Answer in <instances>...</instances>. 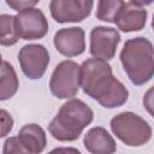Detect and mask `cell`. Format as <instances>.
I'll list each match as a JSON object with an SVG mask.
<instances>
[{
    "instance_id": "obj_1",
    "label": "cell",
    "mask_w": 154,
    "mask_h": 154,
    "mask_svg": "<svg viewBox=\"0 0 154 154\" xmlns=\"http://www.w3.org/2000/svg\"><path fill=\"white\" fill-rule=\"evenodd\" d=\"M79 87L105 108H116L128 101L129 90L113 76L107 60L90 58L79 66Z\"/></svg>"
},
{
    "instance_id": "obj_2",
    "label": "cell",
    "mask_w": 154,
    "mask_h": 154,
    "mask_svg": "<svg viewBox=\"0 0 154 154\" xmlns=\"http://www.w3.org/2000/svg\"><path fill=\"white\" fill-rule=\"evenodd\" d=\"M93 118V109L84 101L71 97L61 105L57 116L51 120L48 131L53 138L60 142H72L81 136Z\"/></svg>"
},
{
    "instance_id": "obj_3",
    "label": "cell",
    "mask_w": 154,
    "mask_h": 154,
    "mask_svg": "<svg viewBox=\"0 0 154 154\" xmlns=\"http://www.w3.org/2000/svg\"><path fill=\"white\" fill-rule=\"evenodd\" d=\"M154 54L150 40L138 36L125 41L120 52V63L135 85L149 82L154 73Z\"/></svg>"
},
{
    "instance_id": "obj_4",
    "label": "cell",
    "mask_w": 154,
    "mask_h": 154,
    "mask_svg": "<svg viewBox=\"0 0 154 154\" xmlns=\"http://www.w3.org/2000/svg\"><path fill=\"white\" fill-rule=\"evenodd\" d=\"M109 126L116 137L129 147H141L152 138L149 123L134 112H122L114 116Z\"/></svg>"
},
{
    "instance_id": "obj_5",
    "label": "cell",
    "mask_w": 154,
    "mask_h": 154,
    "mask_svg": "<svg viewBox=\"0 0 154 154\" xmlns=\"http://www.w3.org/2000/svg\"><path fill=\"white\" fill-rule=\"evenodd\" d=\"M79 89V65L73 60L59 63L51 76L49 90L58 99H71Z\"/></svg>"
},
{
    "instance_id": "obj_6",
    "label": "cell",
    "mask_w": 154,
    "mask_h": 154,
    "mask_svg": "<svg viewBox=\"0 0 154 154\" xmlns=\"http://www.w3.org/2000/svg\"><path fill=\"white\" fill-rule=\"evenodd\" d=\"M18 61L23 73L29 79H40L48 67L49 53L42 45L29 43L20 48Z\"/></svg>"
},
{
    "instance_id": "obj_7",
    "label": "cell",
    "mask_w": 154,
    "mask_h": 154,
    "mask_svg": "<svg viewBox=\"0 0 154 154\" xmlns=\"http://www.w3.org/2000/svg\"><path fill=\"white\" fill-rule=\"evenodd\" d=\"M16 29L19 38L32 41L46 36L48 31V22L43 12L38 8L30 7L19 11L14 16Z\"/></svg>"
},
{
    "instance_id": "obj_8",
    "label": "cell",
    "mask_w": 154,
    "mask_h": 154,
    "mask_svg": "<svg viewBox=\"0 0 154 154\" xmlns=\"http://www.w3.org/2000/svg\"><path fill=\"white\" fill-rule=\"evenodd\" d=\"M94 0H51L52 18L60 23H78L90 16Z\"/></svg>"
},
{
    "instance_id": "obj_9",
    "label": "cell",
    "mask_w": 154,
    "mask_h": 154,
    "mask_svg": "<svg viewBox=\"0 0 154 154\" xmlns=\"http://www.w3.org/2000/svg\"><path fill=\"white\" fill-rule=\"evenodd\" d=\"M119 42L120 35L117 29L102 25L95 26L90 31L89 52L94 58L111 60L116 55Z\"/></svg>"
},
{
    "instance_id": "obj_10",
    "label": "cell",
    "mask_w": 154,
    "mask_h": 154,
    "mask_svg": "<svg viewBox=\"0 0 154 154\" xmlns=\"http://www.w3.org/2000/svg\"><path fill=\"white\" fill-rule=\"evenodd\" d=\"M85 34L82 28L71 26L58 30L54 35L53 43L55 49L64 57L72 58L82 54L85 49Z\"/></svg>"
},
{
    "instance_id": "obj_11",
    "label": "cell",
    "mask_w": 154,
    "mask_h": 154,
    "mask_svg": "<svg viewBox=\"0 0 154 154\" xmlns=\"http://www.w3.org/2000/svg\"><path fill=\"white\" fill-rule=\"evenodd\" d=\"M147 11L140 6H135L131 2H124L122 10L116 17L114 23L123 32L140 31L147 23Z\"/></svg>"
},
{
    "instance_id": "obj_12",
    "label": "cell",
    "mask_w": 154,
    "mask_h": 154,
    "mask_svg": "<svg viewBox=\"0 0 154 154\" xmlns=\"http://www.w3.org/2000/svg\"><path fill=\"white\" fill-rule=\"evenodd\" d=\"M83 144L85 149L93 154H112L117 150L114 138L101 126H95L88 130L84 135Z\"/></svg>"
},
{
    "instance_id": "obj_13",
    "label": "cell",
    "mask_w": 154,
    "mask_h": 154,
    "mask_svg": "<svg viewBox=\"0 0 154 154\" xmlns=\"http://www.w3.org/2000/svg\"><path fill=\"white\" fill-rule=\"evenodd\" d=\"M20 144L25 149L26 154H37L41 153L47 144V137L45 130L35 124H25L20 128L18 135H17Z\"/></svg>"
},
{
    "instance_id": "obj_14",
    "label": "cell",
    "mask_w": 154,
    "mask_h": 154,
    "mask_svg": "<svg viewBox=\"0 0 154 154\" xmlns=\"http://www.w3.org/2000/svg\"><path fill=\"white\" fill-rule=\"evenodd\" d=\"M19 81L13 66L8 61L0 65V101L11 99L18 90Z\"/></svg>"
},
{
    "instance_id": "obj_15",
    "label": "cell",
    "mask_w": 154,
    "mask_h": 154,
    "mask_svg": "<svg viewBox=\"0 0 154 154\" xmlns=\"http://www.w3.org/2000/svg\"><path fill=\"white\" fill-rule=\"evenodd\" d=\"M19 36L16 29L14 16L0 14V45L13 46L18 42Z\"/></svg>"
},
{
    "instance_id": "obj_16",
    "label": "cell",
    "mask_w": 154,
    "mask_h": 154,
    "mask_svg": "<svg viewBox=\"0 0 154 154\" xmlns=\"http://www.w3.org/2000/svg\"><path fill=\"white\" fill-rule=\"evenodd\" d=\"M124 5V0H99L96 18L102 22L114 23L116 17Z\"/></svg>"
},
{
    "instance_id": "obj_17",
    "label": "cell",
    "mask_w": 154,
    "mask_h": 154,
    "mask_svg": "<svg viewBox=\"0 0 154 154\" xmlns=\"http://www.w3.org/2000/svg\"><path fill=\"white\" fill-rule=\"evenodd\" d=\"M13 128V118L12 116L6 111L0 108V138L5 137L10 134V131Z\"/></svg>"
},
{
    "instance_id": "obj_18",
    "label": "cell",
    "mask_w": 154,
    "mask_h": 154,
    "mask_svg": "<svg viewBox=\"0 0 154 154\" xmlns=\"http://www.w3.org/2000/svg\"><path fill=\"white\" fill-rule=\"evenodd\" d=\"M2 153L4 154H11V153H24V154H26L25 149L20 144L17 136H12V137H10L5 141Z\"/></svg>"
},
{
    "instance_id": "obj_19",
    "label": "cell",
    "mask_w": 154,
    "mask_h": 154,
    "mask_svg": "<svg viewBox=\"0 0 154 154\" xmlns=\"http://www.w3.org/2000/svg\"><path fill=\"white\" fill-rule=\"evenodd\" d=\"M7 6L14 11H22L25 8H30L34 7L38 4L40 0H5Z\"/></svg>"
},
{
    "instance_id": "obj_20",
    "label": "cell",
    "mask_w": 154,
    "mask_h": 154,
    "mask_svg": "<svg viewBox=\"0 0 154 154\" xmlns=\"http://www.w3.org/2000/svg\"><path fill=\"white\" fill-rule=\"evenodd\" d=\"M152 91H153V89H149L148 93H147V95L143 99V105L146 106V108L148 109V112L150 114H153V111H152V106H153L152 105Z\"/></svg>"
},
{
    "instance_id": "obj_21",
    "label": "cell",
    "mask_w": 154,
    "mask_h": 154,
    "mask_svg": "<svg viewBox=\"0 0 154 154\" xmlns=\"http://www.w3.org/2000/svg\"><path fill=\"white\" fill-rule=\"evenodd\" d=\"M154 0H130L131 4H134L135 6H148V5H152Z\"/></svg>"
},
{
    "instance_id": "obj_22",
    "label": "cell",
    "mask_w": 154,
    "mask_h": 154,
    "mask_svg": "<svg viewBox=\"0 0 154 154\" xmlns=\"http://www.w3.org/2000/svg\"><path fill=\"white\" fill-rule=\"evenodd\" d=\"M1 63H2V58H1V54H0V65H1Z\"/></svg>"
}]
</instances>
